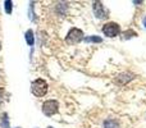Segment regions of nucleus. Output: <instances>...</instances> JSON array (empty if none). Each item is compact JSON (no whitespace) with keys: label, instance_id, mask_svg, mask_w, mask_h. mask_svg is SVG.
Returning <instances> with one entry per match:
<instances>
[{"label":"nucleus","instance_id":"obj_1","mask_svg":"<svg viewBox=\"0 0 146 128\" xmlns=\"http://www.w3.org/2000/svg\"><path fill=\"white\" fill-rule=\"evenodd\" d=\"M31 92L36 96V97H42L48 92V83L42 78H37L31 83Z\"/></svg>","mask_w":146,"mask_h":128},{"label":"nucleus","instance_id":"obj_2","mask_svg":"<svg viewBox=\"0 0 146 128\" xmlns=\"http://www.w3.org/2000/svg\"><path fill=\"white\" fill-rule=\"evenodd\" d=\"M83 40V32L80 30V28H71L69 32L67 33L66 41L69 44V45H74V44H78Z\"/></svg>","mask_w":146,"mask_h":128},{"label":"nucleus","instance_id":"obj_3","mask_svg":"<svg viewBox=\"0 0 146 128\" xmlns=\"http://www.w3.org/2000/svg\"><path fill=\"white\" fill-rule=\"evenodd\" d=\"M59 110V104L56 100H46L42 104V113L46 117H51L54 114H56Z\"/></svg>","mask_w":146,"mask_h":128},{"label":"nucleus","instance_id":"obj_4","mask_svg":"<svg viewBox=\"0 0 146 128\" xmlns=\"http://www.w3.org/2000/svg\"><path fill=\"white\" fill-rule=\"evenodd\" d=\"M119 32H121V27L115 22H108L103 26V33L108 37H115V36H118Z\"/></svg>","mask_w":146,"mask_h":128},{"label":"nucleus","instance_id":"obj_5","mask_svg":"<svg viewBox=\"0 0 146 128\" xmlns=\"http://www.w3.org/2000/svg\"><path fill=\"white\" fill-rule=\"evenodd\" d=\"M92 10H94V14L98 19H103V18L106 17V12L104 9V5L101 1H95L92 4Z\"/></svg>","mask_w":146,"mask_h":128},{"label":"nucleus","instance_id":"obj_6","mask_svg":"<svg viewBox=\"0 0 146 128\" xmlns=\"http://www.w3.org/2000/svg\"><path fill=\"white\" fill-rule=\"evenodd\" d=\"M133 77L135 76L132 74V73H121V74H118L117 76V78H115V82L117 83H119V85H126L127 82H129L131 80H133Z\"/></svg>","mask_w":146,"mask_h":128},{"label":"nucleus","instance_id":"obj_7","mask_svg":"<svg viewBox=\"0 0 146 128\" xmlns=\"http://www.w3.org/2000/svg\"><path fill=\"white\" fill-rule=\"evenodd\" d=\"M25 38H26V42L28 44V46H33V44H35V37H33L32 30H28L27 32L25 33Z\"/></svg>","mask_w":146,"mask_h":128},{"label":"nucleus","instance_id":"obj_8","mask_svg":"<svg viewBox=\"0 0 146 128\" xmlns=\"http://www.w3.org/2000/svg\"><path fill=\"white\" fill-rule=\"evenodd\" d=\"M103 128H119V123L115 119H106V121L104 122Z\"/></svg>","mask_w":146,"mask_h":128},{"label":"nucleus","instance_id":"obj_9","mask_svg":"<svg viewBox=\"0 0 146 128\" xmlns=\"http://www.w3.org/2000/svg\"><path fill=\"white\" fill-rule=\"evenodd\" d=\"M83 41H85V42H95V44H98V42H101L103 38L99 37V36H87V37H83Z\"/></svg>","mask_w":146,"mask_h":128},{"label":"nucleus","instance_id":"obj_10","mask_svg":"<svg viewBox=\"0 0 146 128\" xmlns=\"http://www.w3.org/2000/svg\"><path fill=\"white\" fill-rule=\"evenodd\" d=\"M12 8H13L12 0H7V1H4V10H5L7 14H10V13H12Z\"/></svg>","mask_w":146,"mask_h":128},{"label":"nucleus","instance_id":"obj_11","mask_svg":"<svg viewBox=\"0 0 146 128\" xmlns=\"http://www.w3.org/2000/svg\"><path fill=\"white\" fill-rule=\"evenodd\" d=\"M135 36H137V33L135 32V31H132V30L124 31V32H123V38H124V40H127V38H131V37H135Z\"/></svg>","mask_w":146,"mask_h":128},{"label":"nucleus","instance_id":"obj_12","mask_svg":"<svg viewBox=\"0 0 146 128\" xmlns=\"http://www.w3.org/2000/svg\"><path fill=\"white\" fill-rule=\"evenodd\" d=\"M142 22H144V26H145V27H146V17L144 18V21H142Z\"/></svg>","mask_w":146,"mask_h":128},{"label":"nucleus","instance_id":"obj_13","mask_svg":"<svg viewBox=\"0 0 146 128\" xmlns=\"http://www.w3.org/2000/svg\"><path fill=\"white\" fill-rule=\"evenodd\" d=\"M0 49H1V42H0Z\"/></svg>","mask_w":146,"mask_h":128},{"label":"nucleus","instance_id":"obj_14","mask_svg":"<svg viewBox=\"0 0 146 128\" xmlns=\"http://www.w3.org/2000/svg\"><path fill=\"white\" fill-rule=\"evenodd\" d=\"M48 128H53V127H48Z\"/></svg>","mask_w":146,"mask_h":128},{"label":"nucleus","instance_id":"obj_15","mask_svg":"<svg viewBox=\"0 0 146 128\" xmlns=\"http://www.w3.org/2000/svg\"><path fill=\"white\" fill-rule=\"evenodd\" d=\"M17 128H21V127H17Z\"/></svg>","mask_w":146,"mask_h":128}]
</instances>
